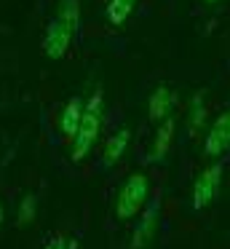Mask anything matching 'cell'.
<instances>
[{
	"label": "cell",
	"instance_id": "cell-1",
	"mask_svg": "<svg viewBox=\"0 0 230 249\" xmlns=\"http://www.w3.org/2000/svg\"><path fill=\"white\" fill-rule=\"evenodd\" d=\"M75 33H78V0H64L59 17L48 24L46 38H43V51L51 59H62L67 54L70 43H72Z\"/></svg>",
	"mask_w": 230,
	"mask_h": 249
},
{
	"label": "cell",
	"instance_id": "cell-2",
	"mask_svg": "<svg viewBox=\"0 0 230 249\" xmlns=\"http://www.w3.org/2000/svg\"><path fill=\"white\" fill-rule=\"evenodd\" d=\"M99 126H102V91H94V97L83 107V118H80L78 134L72 140V161H83L88 156V150L94 147L96 137H99Z\"/></svg>",
	"mask_w": 230,
	"mask_h": 249
},
{
	"label": "cell",
	"instance_id": "cell-3",
	"mask_svg": "<svg viewBox=\"0 0 230 249\" xmlns=\"http://www.w3.org/2000/svg\"><path fill=\"white\" fill-rule=\"evenodd\" d=\"M150 196V179L144 174H131L126 182L121 185L115 198V217L118 220H131L144 209Z\"/></svg>",
	"mask_w": 230,
	"mask_h": 249
},
{
	"label": "cell",
	"instance_id": "cell-4",
	"mask_svg": "<svg viewBox=\"0 0 230 249\" xmlns=\"http://www.w3.org/2000/svg\"><path fill=\"white\" fill-rule=\"evenodd\" d=\"M219 182H222V163H212L201 172V177L195 179V188H193V206L203 209L217 198Z\"/></svg>",
	"mask_w": 230,
	"mask_h": 249
},
{
	"label": "cell",
	"instance_id": "cell-5",
	"mask_svg": "<svg viewBox=\"0 0 230 249\" xmlns=\"http://www.w3.org/2000/svg\"><path fill=\"white\" fill-rule=\"evenodd\" d=\"M228 147H230V110L222 113L212 124V129L206 134V142H203V153L214 158V156H222Z\"/></svg>",
	"mask_w": 230,
	"mask_h": 249
},
{
	"label": "cell",
	"instance_id": "cell-6",
	"mask_svg": "<svg viewBox=\"0 0 230 249\" xmlns=\"http://www.w3.org/2000/svg\"><path fill=\"white\" fill-rule=\"evenodd\" d=\"M158 214H160V204L158 198L147 206V212L142 214L139 225L134 228V236H131V249H142L144 244H150V238L155 236V228H158Z\"/></svg>",
	"mask_w": 230,
	"mask_h": 249
},
{
	"label": "cell",
	"instance_id": "cell-7",
	"mask_svg": "<svg viewBox=\"0 0 230 249\" xmlns=\"http://www.w3.org/2000/svg\"><path fill=\"white\" fill-rule=\"evenodd\" d=\"M80 118H83V102H80L78 97H72L67 105H64L62 118H59V129H62V134L70 137V140H75L78 126H80Z\"/></svg>",
	"mask_w": 230,
	"mask_h": 249
},
{
	"label": "cell",
	"instance_id": "cell-8",
	"mask_svg": "<svg viewBox=\"0 0 230 249\" xmlns=\"http://www.w3.org/2000/svg\"><path fill=\"white\" fill-rule=\"evenodd\" d=\"M174 107V94H171V89L160 86L153 91V97H150V107H147V115L150 121H166L169 118V110Z\"/></svg>",
	"mask_w": 230,
	"mask_h": 249
},
{
	"label": "cell",
	"instance_id": "cell-9",
	"mask_svg": "<svg viewBox=\"0 0 230 249\" xmlns=\"http://www.w3.org/2000/svg\"><path fill=\"white\" fill-rule=\"evenodd\" d=\"M128 140H131V131L128 129H121V131H115V134L107 140V145H105V156H102V161L110 166V163H115L118 158L123 156V150L128 147Z\"/></svg>",
	"mask_w": 230,
	"mask_h": 249
},
{
	"label": "cell",
	"instance_id": "cell-10",
	"mask_svg": "<svg viewBox=\"0 0 230 249\" xmlns=\"http://www.w3.org/2000/svg\"><path fill=\"white\" fill-rule=\"evenodd\" d=\"M174 121L166 118L163 124L158 126V131H155V140H153V158H163L166 153H169L171 147V140H174Z\"/></svg>",
	"mask_w": 230,
	"mask_h": 249
},
{
	"label": "cell",
	"instance_id": "cell-11",
	"mask_svg": "<svg viewBox=\"0 0 230 249\" xmlns=\"http://www.w3.org/2000/svg\"><path fill=\"white\" fill-rule=\"evenodd\" d=\"M134 3H137V0H110V3H107V19H110V24L126 22L134 11Z\"/></svg>",
	"mask_w": 230,
	"mask_h": 249
},
{
	"label": "cell",
	"instance_id": "cell-12",
	"mask_svg": "<svg viewBox=\"0 0 230 249\" xmlns=\"http://www.w3.org/2000/svg\"><path fill=\"white\" fill-rule=\"evenodd\" d=\"M32 217H35V196H24L19 204V217H16V222L19 225H24V222H30Z\"/></svg>",
	"mask_w": 230,
	"mask_h": 249
},
{
	"label": "cell",
	"instance_id": "cell-13",
	"mask_svg": "<svg viewBox=\"0 0 230 249\" xmlns=\"http://www.w3.org/2000/svg\"><path fill=\"white\" fill-rule=\"evenodd\" d=\"M43 249H75V241H67V238H64L62 233H53V236H48V238H46Z\"/></svg>",
	"mask_w": 230,
	"mask_h": 249
},
{
	"label": "cell",
	"instance_id": "cell-14",
	"mask_svg": "<svg viewBox=\"0 0 230 249\" xmlns=\"http://www.w3.org/2000/svg\"><path fill=\"white\" fill-rule=\"evenodd\" d=\"M201 94H198V97H193V107H190V126L193 129H195L198 124H201L203 121V102H201Z\"/></svg>",
	"mask_w": 230,
	"mask_h": 249
},
{
	"label": "cell",
	"instance_id": "cell-15",
	"mask_svg": "<svg viewBox=\"0 0 230 249\" xmlns=\"http://www.w3.org/2000/svg\"><path fill=\"white\" fill-rule=\"evenodd\" d=\"M3 217H5V212H3V206H0V228H3Z\"/></svg>",
	"mask_w": 230,
	"mask_h": 249
},
{
	"label": "cell",
	"instance_id": "cell-16",
	"mask_svg": "<svg viewBox=\"0 0 230 249\" xmlns=\"http://www.w3.org/2000/svg\"><path fill=\"white\" fill-rule=\"evenodd\" d=\"M206 3H217V0H206Z\"/></svg>",
	"mask_w": 230,
	"mask_h": 249
}]
</instances>
